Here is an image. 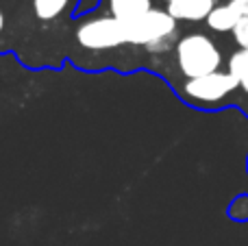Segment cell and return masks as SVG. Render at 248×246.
<instances>
[{
  "label": "cell",
  "mask_w": 248,
  "mask_h": 246,
  "mask_svg": "<svg viewBox=\"0 0 248 246\" xmlns=\"http://www.w3.org/2000/svg\"><path fill=\"white\" fill-rule=\"evenodd\" d=\"M174 59L176 68L185 78L214 74L224 63V55L220 46L205 33H187L179 37L174 46Z\"/></svg>",
  "instance_id": "obj_1"
},
{
  "label": "cell",
  "mask_w": 248,
  "mask_h": 246,
  "mask_svg": "<svg viewBox=\"0 0 248 246\" xmlns=\"http://www.w3.org/2000/svg\"><path fill=\"white\" fill-rule=\"evenodd\" d=\"M126 31V44L133 46H153L168 37H179V22L166 11V9H150L146 15L124 24Z\"/></svg>",
  "instance_id": "obj_2"
},
{
  "label": "cell",
  "mask_w": 248,
  "mask_h": 246,
  "mask_svg": "<svg viewBox=\"0 0 248 246\" xmlns=\"http://www.w3.org/2000/svg\"><path fill=\"white\" fill-rule=\"evenodd\" d=\"M235 90H240V81L229 70H218L198 78H185V83L181 85V94L185 98L196 105H207V107L220 105Z\"/></svg>",
  "instance_id": "obj_3"
},
{
  "label": "cell",
  "mask_w": 248,
  "mask_h": 246,
  "mask_svg": "<svg viewBox=\"0 0 248 246\" xmlns=\"http://www.w3.org/2000/svg\"><path fill=\"white\" fill-rule=\"evenodd\" d=\"M77 42L87 50H111L126 44V31L111 15L92 17L77 29Z\"/></svg>",
  "instance_id": "obj_4"
},
{
  "label": "cell",
  "mask_w": 248,
  "mask_h": 246,
  "mask_svg": "<svg viewBox=\"0 0 248 246\" xmlns=\"http://www.w3.org/2000/svg\"><path fill=\"white\" fill-rule=\"evenodd\" d=\"M216 4L218 0H174L166 7V11L176 22H205Z\"/></svg>",
  "instance_id": "obj_5"
},
{
  "label": "cell",
  "mask_w": 248,
  "mask_h": 246,
  "mask_svg": "<svg viewBox=\"0 0 248 246\" xmlns=\"http://www.w3.org/2000/svg\"><path fill=\"white\" fill-rule=\"evenodd\" d=\"M240 13L233 9L231 2H218L214 7V11L207 15L205 24L209 31H214V33H233V29L237 26V22H240Z\"/></svg>",
  "instance_id": "obj_6"
},
{
  "label": "cell",
  "mask_w": 248,
  "mask_h": 246,
  "mask_svg": "<svg viewBox=\"0 0 248 246\" xmlns=\"http://www.w3.org/2000/svg\"><path fill=\"white\" fill-rule=\"evenodd\" d=\"M153 9V0H109V13L122 24L146 15Z\"/></svg>",
  "instance_id": "obj_7"
},
{
  "label": "cell",
  "mask_w": 248,
  "mask_h": 246,
  "mask_svg": "<svg viewBox=\"0 0 248 246\" xmlns=\"http://www.w3.org/2000/svg\"><path fill=\"white\" fill-rule=\"evenodd\" d=\"M70 2L72 0H33V11L39 20L48 22V20L59 17L70 7Z\"/></svg>",
  "instance_id": "obj_8"
},
{
  "label": "cell",
  "mask_w": 248,
  "mask_h": 246,
  "mask_svg": "<svg viewBox=\"0 0 248 246\" xmlns=\"http://www.w3.org/2000/svg\"><path fill=\"white\" fill-rule=\"evenodd\" d=\"M233 42L240 46V50H248V17H240L237 26L233 29Z\"/></svg>",
  "instance_id": "obj_9"
},
{
  "label": "cell",
  "mask_w": 248,
  "mask_h": 246,
  "mask_svg": "<svg viewBox=\"0 0 248 246\" xmlns=\"http://www.w3.org/2000/svg\"><path fill=\"white\" fill-rule=\"evenodd\" d=\"M229 216L237 220H248V196H240L237 200H233L229 207Z\"/></svg>",
  "instance_id": "obj_10"
},
{
  "label": "cell",
  "mask_w": 248,
  "mask_h": 246,
  "mask_svg": "<svg viewBox=\"0 0 248 246\" xmlns=\"http://www.w3.org/2000/svg\"><path fill=\"white\" fill-rule=\"evenodd\" d=\"M231 4L242 17H248V0H233Z\"/></svg>",
  "instance_id": "obj_11"
},
{
  "label": "cell",
  "mask_w": 248,
  "mask_h": 246,
  "mask_svg": "<svg viewBox=\"0 0 248 246\" xmlns=\"http://www.w3.org/2000/svg\"><path fill=\"white\" fill-rule=\"evenodd\" d=\"M240 90L248 96V74H246V77H242V78H240Z\"/></svg>",
  "instance_id": "obj_12"
},
{
  "label": "cell",
  "mask_w": 248,
  "mask_h": 246,
  "mask_svg": "<svg viewBox=\"0 0 248 246\" xmlns=\"http://www.w3.org/2000/svg\"><path fill=\"white\" fill-rule=\"evenodd\" d=\"M2 29H4V13H2V9H0V33H2Z\"/></svg>",
  "instance_id": "obj_13"
},
{
  "label": "cell",
  "mask_w": 248,
  "mask_h": 246,
  "mask_svg": "<svg viewBox=\"0 0 248 246\" xmlns=\"http://www.w3.org/2000/svg\"><path fill=\"white\" fill-rule=\"evenodd\" d=\"M163 2H166V4H170V2H174V0H163Z\"/></svg>",
  "instance_id": "obj_14"
},
{
  "label": "cell",
  "mask_w": 248,
  "mask_h": 246,
  "mask_svg": "<svg viewBox=\"0 0 248 246\" xmlns=\"http://www.w3.org/2000/svg\"><path fill=\"white\" fill-rule=\"evenodd\" d=\"M224 2H233V0H224Z\"/></svg>",
  "instance_id": "obj_15"
}]
</instances>
